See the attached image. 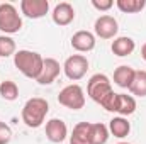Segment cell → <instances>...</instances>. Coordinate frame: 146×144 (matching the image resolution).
Here are the masks:
<instances>
[{
	"label": "cell",
	"mask_w": 146,
	"mask_h": 144,
	"mask_svg": "<svg viewBox=\"0 0 146 144\" xmlns=\"http://www.w3.org/2000/svg\"><path fill=\"white\" fill-rule=\"evenodd\" d=\"M42 63L44 58L36 53V51H29V49H21L14 54V65L19 71L27 78L37 80V76L41 75L42 70Z\"/></svg>",
	"instance_id": "cell-1"
},
{
	"label": "cell",
	"mask_w": 146,
	"mask_h": 144,
	"mask_svg": "<svg viewBox=\"0 0 146 144\" xmlns=\"http://www.w3.org/2000/svg\"><path fill=\"white\" fill-rule=\"evenodd\" d=\"M49 112V105L44 98L41 97H34V98H29L24 107H22V112H21V117H22V122L27 126V127H41L46 115Z\"/></svg>",
	"instance_id": "cell-2"
},
{
	"label": "cell",
	"mask_w": 146,
	"mask_h": 144,
	"mask_svg": "<svg viewBox=\"0 0 146 144\" xmlns=\"http://www.w3.org/2000/svg\"><path fill=\"white\" fill-rule=\"evenodd\" d=\"M112 92H114V90H112L109 76L104 75V73L94 75V76L88 80V83H87V93H88V97H90L94 102H97V104H102L104 98H107Z\"/></svg>",
	"instance_id": "cell-3"
},
{
	"label": "cell",
	"mask_w": 146,
	"mask_h": 144,
	"mask_svg": "<svg viewBox=\"0 0 146 144\" xmlns=\"http://www.w3.org/2000/svg\"><path fill=\"white\" fill-rule=\"evenodd\" d=\"M22 27V19L12 3H0V31L5 34H15Z\"/></svg>",
	"instance_id": "cell-4"
},
{
	"label": "cell",
	"mask_w": 146,
	"mask_h": 144,
	"mask_svg": "<svg viewBox=\"0 0 146 144\" xmlns=\"http://www.w3.org/2000/svg\"><path fill=\"white\" fill-rule=\"evenodd\" d=\"M58 102L66 108H72V110H80L85 105V92L80 85L73 83L65 87L60 95H58Z\"/></svg>",
	"instance_id": "cell-5"
},
{
	"label": "cell",
	"mask_w": 146,
	"mask_h": 144,
	"mask_svg": "<svg viewBox=\"0 0 146 144\" xmlns=\"http://www.w3.org/2000/svg\"><path fill=\"white\" fill-rule=\"evenodd\" d=\"M87 70H88V59L83 54H73L70 58H66V61L63 65L65 75L73 81L82 80L87 75Z\"/></svg>",
	"instance_id": "cell-6"
},
{
	"label": "cell",
	"mask_w": 146,
	"mask_h": 144,
	"mask_svg": "<svg viewBox=\"0 0 146 144\" xmlns=\"http://www.w3.org/2000/svg\"><path fill=\"white\" fill-rule=\"evenodd\" d=\"M94 31L100 39H112L119 31V24L112 15H100L95 20Z\"/></svg>",
	"instance_id": "cell-7"
},
{
	"label": "cell",
	"mask_w": 146,
	"mask_h": 144,
	"mask_svg": "<svg viewBox=\"0 0 146 144\" xmlns=\"http://www.w3.org/2000/svg\"><path fill=\"white\" fill-rule=\"evenodd\" d=\"M21 10L29 19H41L48 14L49 2L48 0H22L21 2Z\"/></svg>",
	"instance_id": "cell-8"
},
{
	"label": "cell",
	"mask_w": 146,
	"mask_h": 144,
	"mask_svg": "<svg viewBox=\"0 0 146 144\" xmlns=\"http://www.w3.org/2000/svg\"><path fill=\"white\" fill-rule=\"evenodd\" d=\"M60 71H61V66L54 58H44L42 70H41V75L37 76L36 81L39 85H51L58 78Z\"/></svg>",
	"instance_id": "cell-9"
},
{
	"label": "cell",
	"mask_w": 146,
	"mask_h": 144,
	"mask_svg": "<svg viewBox=\"0 0 146 144\" xmlns=\"http://www.w3.org/2000/svg\"><path fill=\"white\" fill-rule=\"evenodd\" d=\"M68 136V127L61 119H51L46 122V137L51 143H63Z\"/></svg>",
	"instance_id": "cell-10"
},
{
	"label": "cell",
	"mask_w": 146,
	"mask_h": 144,
	"mask_svg": "<svg viewBox=\"0 0 146 144\" xmlns=\"http://www.w3.org/2000/svg\"><path fill=\"white\" fill-rule=\"evenodd\" d=\"M53 22L58 24V26H68L72 24L73 19H75V9H73L72 3L68 2H61L58 3L54 9H53Z\"/></svg>",
	"instance_id": "cell-11"
},
{
	"label": "cell",
	"mask_w": 146,
	"mask_h": 144,
	"mask_svg": "<svg viewBox=\"0 0 146 144\" xmlns=\"http://www.w3.org/2000/svg\"><path fill=\"white\" fill-rule=\"evenodd\" d=\"M72 48L78 53H88L95 48V36L90 31H78L72 37Z\"/></svg>",
	"instance_id": "cell-12"
},
{
	"label": "cell",
	"mask_w": 146,
	"mask_h": 144,
	"mask_svg": "<svg viewBox=\"0 0 146 144\" xmlns=\"http://www.w3.org/2000/svg\"><path fill=\"white\" fill-rule=\"evenodd\" d=\"M134 75H136V70H133L127 65H121L114 70V83L121 88H129L134 80Z\"/></svg>",
	"instance_id": "cell-13"
},
{
	"label": "cell",
	"mask_w": 146,
	"mask_h": 144,
	"mask_svg": "<svg viewBox=\"0 0 146 144\" xmlns=\"http://www.w3.org/2000/svg\"><path fill=\"white\" fill-rule=\"evenodd\" d=\"M134 49H136V42L127 36L117 37V39H114V42H112V53H114L115 56H121V58L133 54Z\"/></svg>",
	"instance_id": "cell-14"
},
{
	"label": "cell",
	"mask_w": 146,
	"mask_h": 144,
	"mask_svg": "<svg viewBox=\"0 0 146 144\" xmlns=\"http://www.w3.org/2000/svg\"><path fill=\"white\" fill-rule=\"evenodd\" d=\"M134 110H136L134 97L126 95V93H117V97H115V112L121 117L131 115V114H134Z\"/></svg>",
	"instance_id": "cell-15"
},
{
	"label": "cell",
	"mask_w": 146,
	"mask_h": 144,
	"mask_svg": "<svg viewBox=\"0 0 146 144\" xmlns=\"http://www.w3.org/2000/svg\"><path fill=\"white\" fill-rule=\"evenodd\" d=\"M88 139L90 144H106L109 139V127L104 126L102 122H90L88 129Z\"/></svg>",
	"instance_id": "cell-16"
},
{
	"label": "cell",
	"mask_w": 146,
	"mask_h": 144,
	"mask_svg": "<svg viewBox=\"0 0 146 144\" xmlns=\"http://www.w3.org/2000/svg\"><path fill=\"white\" fill-rule=\"evenodd\" d=\"M109 132L114 137H126L129 132H131V124L127 122L126 117H114L109 122Z\"/></svg>",
	"instance_id": "cell-17"
},
{
	"label": "cell",
	"mask_w": 146,
	"mask_h": 144,
	"mask_svg": "<svg viewBox=\"0 0 146 144\" xmlns=\"http://www.w3.org/2000/svg\"><path fill=\"white\" fill-rule=\"evenodd\" d=\"M88 129H90V122H78L73 127V132L70 136V144H90Z\"/></svg>",
	"instance_id": "cell-18"
},
{
	"label": "cell",
	"mask_w": 146,
	"mask_h": 144,
	"mask_svg": "<svg viewBox=\"0 0 146 144\" xmlns=\"http://www.w3.org/2000/svg\"><path fill=\"white\" fill-rule=\"evenodd\" d=\"M129 92L136 97H146V71L139 70L134 75V80L129 87Z\"/></svg>",
	"instance_id": "cell-19"
},
{
	"label": "cell",
	"mask_w": 146,
	"mask_h": 144,
	"mask_svg": "<svg viewBox=\"0 0 146 144\" xmlns=\"http://www.w3.org/2000/svg\"><path fill=\"white\" fill-rule=\"evenodd\" d=\"M115 5L124 14H136L146 7V0H117Z\"/></svg>",
	"instance_id": "cell-20"
},
{
	"label": "cell",
	"mask_w": 146,
	"mask_h": 144,
	"mask_svg": "<svg viewBox=\"0 0 146 144\" xmlns=\"http://www.w3.org/2000/svg\"><path fill=\"white\" fill-rule=\"evenodd\" d=\"M0 95L2 98L12 102L19 97V87L12 81V80H5V81H0Z\"/></svg>",
	"instance_id": "cell-21"
},
{
	"label": "cell",
	"mask_w": 146,
	"mask_h": 144,
	"mask_svg": "<svg viewBox=\"0 0 146 144\" xmlns=\"http://www.w3.org/2000/svg\"><path fill=\"white\" fill-rule=\"evenodd\" d=\"M15 54V41L9 36H0V58Z\"/></svg>",
	"instance_id": "cell-22"
},
{
	"label": "cell",
	"mask_w": 146,
	"mask_h": 144,
	"mask_svg": "<svg viewBox=\"0 0 146 144\" xmlns=\"http://www.w3.org/2000/svg\"><path fill=\"white\" fill-rule=\"evenodd\" d=\"M10 141H12V129L5 122H0V144H9Z\"/></svg>",
	"instance_id": "cell-23"
},
{
	"label": "cell",
	"mask_w": 146,
	"mask_h": 144,
	"mask_svg": "<svg viewBox=\"0 0 146 144\" xmlns=\"http://www.w3.org/2000/svg\"><path fill=\"white\" fill-rule=\"evenodd\" d=\"M92 5L97 10H100V12H106V10H109L110 7L114 5V2L112 0H92Z\"/></svg>",
	"instance_id": "cell-24"
},
{
	"label": "cell",
	"mask_w": 146,
	"mask_h": 144,
	"mask_svg": "<svg viewBox=\"0 0 146 144\" xmlns=\"http://www.w3.org/2000/svg\"><path fill=\"white\" fill-rule=\"evenodd\" d=\"M141 56H143V59L146 61V42L143 44V48H141Z\"/></svg>",
	"instance_id": "cell-25"
},
{
	"label": "cell",
	"mask_w": 146,
	"mask_h": 144,
	"mask_svg": "<svg viewBox=\"0 0 146 144\" xmlns=\"http://www.w3.org/2000/svg\"><path fill=\"white\" fill-rule=\"evenodd\" d=\"M117 144H129V143H117Z\"/></svg>",
	"instance_id": "cell-26"
}]
</instances>
